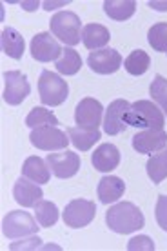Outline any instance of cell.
Here are the masks:
<instances>
[{
  "label": "cell",
  "mask_w": 167,
  "mask_h": 251,
  "mask_svg": "<svg viewBox=\"0 0 167 251\" xmlns=\"http://www.w3.org/2000/svg\"><path fill=\"white\" fill-rule=\"evenodd\" d=\"M87 66L91 71L98 73V75H113L117 73L120 66H122V55L117 50L111 48H104V50L93 51L87 57Z\"/></svg>",
  "instance_id": "cell-12"
},
{
  "label": "cell",
  "mask_w": 167,
  "mask_h": 251,
  "mask_svg": "<svg viewBox=\"0 0 167 251\" xmlns=\"http://www.w3.org/2000/svg\"><path fill=\"white\" fill-rule=\"evenodd\" d=\"M102 115H104V106L91 97H86L78 102V106L74 109V122L84 129H98Z\"/></svg>",
  "instance_id": "cell-10"
},
{
  "label": "cell",
  "mask_w": 167,
  "mask_h": 251,
  "mask_svg": "<svg viewBox=\"0 0 167 251\" xmlns=\"http://www.w3.org/2000/svg\"><path fill=\"white\" fill-rule=\"evenodd\" d=\"M42 188L40 184L33 182L25 176H20L13 186V199L19 202L22 207H35L42 201Z\"/></svg>",
  "instance_id": "cell-15"
},
{
  "label": "cell",
  "mask_w": 167,
  "mask_h": 251,
  "mask_svg": "<svg viewBox=\"0 0 167 251\" xmlns=\"http://www.w3.org/2000/svg\"><path fill=\"white\" fill-rule=\"evenodd\" d=\"M56 69L62 75H76L82 68V58L78 55V51H74L73 48H64L60 58L56 60Z\"/></svg>",
  "instance_id": "cell-24"
},
{
  "label": "cell",
  "mask_w": 167,
  "mask_h": 251,
  "mask_svg": "<svg viewBox=\"0 0 167 251\" xmlns=\"http://www.w3.org/2000/svg\"><path fill=\"white\" fill-rule=\"evenodd\" d=\"M80 17L73 11H58L51 17V33L66 46H76L82 40Z\"/></svg>",
  "instance_id": "cell-3"
},
{
  "label": "cell",
  "mask_w": 167,
  "mask_h": 251,
  "mask_svg": "<svg viewBox=\"0 0 167 251\" xmlns=\"http://www.w3.org/2000/svg\"><path fill=\"white\" fill-rule=\"evenodd\" d=\"M40 242L42 240L38 239V237H29V239H25L24 242L20 240V242H13L11 246H9V250L17 251V250H37V248H40Z\"/></svg>",
  "instance_id": "cell-32"
},
{
  "label": "cell",
  "mask_w": 167,
  "mask_h": 251,
  "mask_svg": "<svg viewBox=\"0 0 167 251\" xmlns=\"http://www.w3.org/2000/svg\"><path fill=\"white\" fill-rule=\"evenodd\" d=\"M109 40H111V33L105 25L95 22V24H86L82 27V42L87 50H104V46H107Z\"/></svg>",
  "instance_id": "cell-18"
},
{
  "label": "cell",
  "mask_w": 167,
  "mask_h": 251,
  "mask_svg": "<svg viewBox=\"0 0 167 251\" xmlns=\"http://www.w3.org/2000/svg\"><path fill=\"white\" fill-rule=\"evenodd\" d=\"M22 175L37 184H48L51 178V170L48 162L40 157H27L22 164Z\"/></svg>",
  "instance_id": "cell-19"
},
{
  "label": "cell",
  "mask_w": 167,
  "mask_h": 251,
  "mask_svg": "<svg viewBox=\"0 0 167 251\" xmlns=\"http://www.w3.org/2000/svg\"><path fill=\"white\" fill-rule=\"evenodd\" d=\"M147 42L158 53H167V22L153 24L147 31Z\"/></svg>",
  "instance_id": "cell-28"
},
{
  "label": "cell",
  "mask_w": 167,
  "mask_h": 251,
  "mask_svg": "<svg viewBox=\"0 0 167 251\" xmlns=\"http://www.w3.org/2000/svg\"><path fill=\"white\" fill-rule=\"evenodd\" d=\"M38 93L44 106H60L69 97V86L60 75L53 71H42L38 78Z\"/></svg>",
  "instance_id": "cell-4"
},
{
  "label": "cell",
  "mask_w": 167,
  "mask_h": 251,
  "mask_svg": "<svg viewBox=\"0 0 167 251\" xmlns=\"http://www.w3.org/2000/svg\"><path fill=\"white\" fill-rule=\"evenodd\" d=\"M149 95L153 97V100L162 107L164 115H167V78L162 75H156L155 80L149 86Z\"/></svg>",
  "instance_id": "cell-29"
},
{
  "label": "cell",
  "mask_w": 167,
  "mask_h": 251,
  "mask_svg": "<svg viewBox=\"0 0 167 251\" xmlns=\"http://www.w3.org/2000/svg\"><path fill=\"white\" fill-rule=\"evenodd\" d=\"M38 220L31 213H25L20 209L9 211L2 220V233L7 239H24V237H31L38 233Z\"/></svg>",
  "instance_id": "cell-5"
},
{
  "label": "cell",
  "mask_w": 167,
  "mask_h": 251,
  "mask_svg": "<svg viewBox=\"0 0 167 251\" xmlns=\"http://www.w3.org/2000/svg\"><path fill=\"white\" fill-rule=\"evenodd\" d=\"M104 11L109 19L117 20V22H124L135 15L136 2L135 0H105Z\"/></svg>",
  "instance_id": "cell-21"
},
{
  "label": "cell",
  "mask_w": 167,
  "mask_h": 251,
  "mask_svg": "<svg viewBox=\"0 0 167 251\" xmlns=\"http://www.w3.org/2000/svg\"><path fill=\"white\" fill-rule=\"evenodd\" d=\"M164 148H167V133L164 129H145L133 137V150L142 155H151Z\"/></svg>",
  "instance_id": "cell-14"
},
{
  "label": "cell",
  "mask_w": 167,
  "mask_h": 251,
  "mask_svg": "<svg viewBox=\"0 0 167 251\" xmlns=\"http://www.w3.org/2000/svg\"><path fill=\"white\" fill-rule=\"evenodd\" d=\"M6 89H4V102L9 106H19L29 97L31 84L27 82V76L22 71H6L4 73Z\"/></svg>",
  "instance_id": "cell-8"
},
{
  "label": "cell",
  "mask_w": 167,
  "mask_h": 251,
  "mask_svg": "<svg viewBox=\"0 0 167 251\" xmlns=\"http://www.w3.org/2000/svg\"><path fill=\"white\" fill-rule=\"evenodd\" d=\"M96 215V206L93 201H87V199H74L64 207L62 219L66 222L68 227H74V229H80V227L89 226L95 220Z\"/></svg>",
  "instance_id": "cell-7"
},
{
  "label": "cell",
  "mask_w": 167,
  "mask_h": 251,
  "mask_svg": "<svg viewBox=\"0 0 167 251\" xmlns=\"http://www.w3.org/2000/svg\"><path fill=\"white\" fill-rule=\"evenodd\" d=\"M149 66H151V58L143 50H135L129 57L124 60V68L129 75L140 76L143 73H147Z\"/></svg>",
  "instance_id": "cell-25"
},
{
  "label": "cell",
  "mask_w": 167,
  "mask_h": 251,
  "mask_svg": "<svg viewBox=\"0 0 167 251\" xmlns=\"http://www.w3.org/2000/svg\"><path fill=\"white\" fill-rule=\"evenodd\" d=\"M46 162L53 171L56 178H71L80 170V155H76L74 151H60V153H49L46 157Z\"/></svg>",
  "instance_id": "cell-9"
},
{
  "label": "cell",
  "mask_w": 167,
  "mask_h": 251,
  "mask_svg": "<svg viewBox=\"0 0 167 251\" xmlns=\"http://www.w3.org/2000/svg\"><path fill=\"white\" fill-rule=\"evenodd\" d=\"M22 7H24L25 11H35L38 7V0L37 2H22Z\"/></svg>",
  "instance_id": "cell-35"
},
{
  "label": "cell",
  "mask_w": 167,
  "mask_h": 251,
  "mask_svg": "<svg viewBox=\"0 0 167 251\" xmlns=\"http://www.w3.org/2000/svg\"><path fill=\"white\" fill-rule=\"evenodd\" d=\"M68 2H44V9H48V11H51V9H55V7H62L66 6Z\"/></svg>",
  "instance_id": "cell-34"
},
{
  "label": "cell",
  "mask_w": 167,
  "mask_h": 251,
  "mask_svg": "<svg viewBox=\"0 0 167 251\" xmlns=\"http://www.w3.org/2000/svg\"><path fill=\"white\" fill-rule=\"evenodd\" d=\"M155 217L158 226L167 231V195H160L158 201H156V207H155Z\"/></svg>",
  "instance_id": "cell-30"
},
{
  "label": "cell",
  "mask_w": 167,
  "mask_h": 251,
  "mask_svg": "<svg viewBox=\"0 0 167 251\" xmlns=\"http://www.w3.org/2000/svg\"><path fill=\"white\" fill-rule=\"evenodd\" d=\"M129 102L124 100V99H118V100H113L107 109H105V117H104V131L107 135H120V133L125 131V115L129 111Z\"/></svg>",
  "instance_id": "cell-13"
},
{
  "label": "cell",
  "mask_w": 167,
  "mask_h": 251,
  "mask_svg": "<svg viewBox=\"0 0 167 251\" xmlns=\"http://www.w3.org/2000/svg\"><path fill=\"white\" fill-rule=\"evenodd\" d=\"M105 224L111 231L118 233V235H127V233L142 229L145 219H143L140 207L135 206L133 202H118L107 209Z\"/></svg>",
  "instance_id": "cell-1"
},
{
  "label": "cell",
  "mask_w": 167,
  "mask_h": 251,
  "mask_svg": "<svg viewBox=\"0 0 167 251\" xmlns=\"http://www.w3.org/2000/svg\"><path fill=\"white\" fill-rule=\"evenodd\" d=\"M125 124L127 127L135 126L145 129H164L166 115L151 100H136L129 106V111L125 115Z\"/></svg>",
  "instance_id": "cell-2"
},
{
  "label": "cell",
  "mask_w": 167,
  "mask_h": 251,
  "mask_svg": "<svg viewBox=\"0 0 167 251\" xmlns=\"http://www.w3.org/2000/svg\"><path fill=\"white\" fill-rule=\"evenodd\" d=\"M25 126H29L31 129H35V127H42V126H60V122H58V119L51 113L49 109H46V107H33L29 115H27V119H25Z\"/></svg>",
  "instance_id": "cell-27"
},
{
  "label": "cell",
  "mask_w": 167,
  "mask_h": 251,
  "mask_svg": "<svg viewBox=\"0 0 167 251\" xmlns=\"http://www.w3.org/2000/svg\"><path fill=\"white\" fill-rule=\"evenodd\" d=\"M2 51L6 53L9 58H15V60H20L22 55H24L25 44L24 38L15 27H4L2 31Z\"/></svg>",
  "instance_id": "cell-20"
},
{
  "label": "cell",
  "mask_w": 167,
  "mask_h": 251,
  "mask_svg": "<svg viewBox=\"0 0 167 251\" xmlns=\"http://www.w3.org/2000/svg\"><path fill=\"white\" fill-rule=\"evenodd\" d=\"M35 219L42 227H51L58 220V207L49 201H40L35 206Z\"/></svg>",
  "instance_id": "cell-26"
},
{
  "label": "cell",
  "mask_w": 167,
  "mask_h": 251,
  "mask_svg": "<svg viewBox=\"0 0 167 251\" xmlns=\"http://www.w3.org/2000/svg\"><path fill=\"white\" fill-rule=\"evenodd\" d=\"M68 135L71 144L80 151H89L95 142L100 140L98 129H84V127H68Z\"/></svg>",
  "instance_id": "cell-22"
},
{
  "label": "cell",
  "mask_w": 167,
  "mask_h": 251,
  "mask_svg": "<svg viewBox=\"0 0 167 251\" xmlns=\"http://www.w3.org/2000/svg\"><path fill=\"white\" fill-rule=\"evenodd\" d=\"M62 55V48L51 33H38L31 38V57L37 62H51L58 60Z\"/></svg>",
  "instance_id": "cell-11"
},
{
  "label": "cell",
  "mask_w": 167,
  "mask_h": 251,
  "mask_svg": "<svg viewBox=\"0 0 167 251\" xmlns=\"http://www.w3.org/2000/svg\"><path fill=\"white\" fill-rule=\"evenodd\" d=\"M91 164L100 173H109V171L117 170L120 164V151L115 144L98 146L91 155Z\"/></svg>",
  "instance_id": "cell-16"
},
{
  "label": "cell",
  "mask_w": 167,
  "mask_h": 251,
  "mask_svg": "<svg viewBox=\"0 0 167 251\" xmlns=\"http://www.w3.org/2000/svg\"><path fill=\"white\" fill-rule=\"evenodd\" d=\"M147 176L153 180V184H162L167 178V148L160 150L156 155L149 158L145 164Z\"/></svg>",
  "instance_id": "cell-23"
},
{
  "label": "cell",
  "mask_w": 167,
  "mask_h": 251,
  "mask_svg": "<svg viewBox=\"0 0 167 251\" xmlns=\"http://www.w3.org/2000/svg\"><path fill=\"white\" fill-rule=\"evenodd\" d=\"M125 191V184L120 176L109 175V176H102L98 182V188H96V193H98V199L102 204H113L117 202L118 199H122V195Z\"/></svg>",
  "instance_id": "cell-17"
},
{
  "label": "cell",
  "mask_w": 167,
  "mask_h": 251,
  "mask_svg": "<svg viewBox=\"0 0 167 251\" xmlns=\"http://www.w3.org/2000/svg\"><path fill=\"white\" fill-rule=\"evenodd\" d=\"M29 140L37 150L42 151H60L66 150L69 140L68 131H62L56 126H42V127H35L29 133Z\"/></svg>",
  "instance_id": "cell-6"
},
{
  "label": "cell",
  "mask_w": 167,
  "mask_h": 251,
  "mask_svg": "<svg viewBox=\"0 0 167 251\" xmlns=\"http://www.w3.org/2000/svg\"><path fill=\"white\" fill-rule=\"evenodd\" d=\"M127 250L129 251H136V250H155V242L149 239L147 235H138L135 239L129 240V244H127Z\"/></svg>",
  "instance_id": "cell-31"
},
{
  "label": "cell",
  "mask_w": 167,
  "mask_h": 251,
  "mask_svg": "<svg viewBox=\"0 0 167 251\" xmlns=\"http://www.w3.org/2000/svg\"><path fill=\"white\" fill-rule=\"evenodd\" d=\"M149 7H153L156 11H167V2H158V0H151Z\"/></svg>",
  "instance_id": "cell-33"
}]
</instances>
